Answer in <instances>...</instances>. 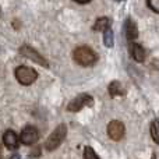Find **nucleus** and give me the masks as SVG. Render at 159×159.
<instances>
[{
    "label": "nucleus",
    "mask_w": 159,
    "mask_h": 159,
    "mask_svg": "<svg viewBox=\"0 0 159 159\" xmlns=\"http://www.w3.org/2000/svg\"><path fill=\"white\" fill-rule=\"evenodd\" d=\"M0 159H3V158H2V157H0Z\"/></svg>",
    "instance_id": "412c9836"
},
{
    "label": "nucleus",
    "mask_w": 159,
    "mask_h": 159,
    "mask_svg": "<svg viewBox=\"0 0 159 159\" xmlns=\"http://www.w3.org/2000/svg\"><path fill=\"white\" fill-rule=\"evenodd\" d=\"M16 78L18 80L20 84L22 85H31L36 78H38V73L34 69L27 66H20L16 69Z\"/></svg>",
    "instance_id": "7ed1b4c3"
},
{
    "label": "nucleus",
    "mask_w": 159,
    "mask_h": 159,
    "mask_svg": "<svg viewBox=\"0 0 159 159\" xmlns=\"http://www.w3.org/2000/svg\"><path fill=\"white\" fill-rule=\"evenodd\" d=\"M66 134H67L66 124H59V126L53 130L52 134L48 137L46 143H45V148H46L48 151H55V149L59 148V147H60V144L63 143Z\"/></svg>",
    "instance_id": "f257e3e1"
},
{
    "label": "nucleus",
    "mask_w": 159,
    "mask_h": 159,
    "mask_svg": "<svg viewBox=\"0 0 159 159\" xmlns=\"http://www.w3.org/2000/svg\"><path fill=\"white\" fill-rule=\"evenodd\" d=\"M84 159H99V157L95 154V151H93L91 147H85V149H84Z\"/></svg>",
    "instance_id": "4468645a"
},
{
    "label": "nucleus",
    "mask_w": 159,
    "mask_h": 159,
    "mask_svg": "<svg viewBox=\"0 0 159 159\" xmlns=\"http://www.w3.org/2000/svg\"><path fill=\"white\" fill-rule=\"evenodd\" d=\"M73 59L80 66H92L96 61V55L88 46H80L73 52Z\"/></svg>",
    "instance_id": "f03ea898"
},
{
    "label": "nucleus",
    "mask_w": 159,
    "mask_h": 159,
    "mask_svg": "<svg viewBox=\"0 0 159 159\" xmlns=\"http://www.w3.org/2000/svg\"><path fill=\"white\" fill-rule=\"evenodd\" d=\"M3 143H4V145L7 147L8 149L18 148V137H17V134L14 131H11V130H7V131L4 133V135H3Z\"/></svg>",
    "instance_id": "6e6552de"
},
{
    "label": "nucleus",
    "mask_w": 159,
    "mask_h": 159,
    "mask_svg": "<svg viewBox=\"0 0 159 159\" xmlns=\"http://www.w3.org/2000/svg\"><path fill=\"white\" fill-rule=\"evenodd\" d=\"M38 138H39L38 130L32 126H27L21 131V135H20L21 143L25 144V145H32V144H35L36 141H38Z\"/></svg>",
    "instance_id": "423d86ee"
},
{
    "label": "nucleus",
    "mask_w": 159,
    "mask_h": 159,
    "mask_svg": "<svg viewBox=\"0 0 159 159\" xmlns=\"http://www.w3.org/2000/svg\"><path fill=\"white\" fill-rule=\"evenodd\" d=\"M147 4L151 10H154L155 13L159 14V0H147Z\"/></svg>",
    "instance_id": "dca6fc26"
},
{
    "label": "nucleus",
    "mask_w": 159,
    "mask_h": 159,
    "mask_svg": "<svg viewBox=\"0 0 159 159\" xmlns=\"http://www.w3.org/2000/svg\"><path fill=\"white\" fill-rule=\"evenodd\" d=\"M116 2H121V0H116Z\"/></svg>",
    "instance_id": "aec40b11"
},
{
    "label": "nucleus",
    "mask_w": 159,
    "mask_h": 159,
    "mask_svg": "<svg viewBox=\"0 0 159 159\" xmlns=\"http://www.w3.org/2000/svg\"><path fill=\"white\" fill-rule=\"evenodd\" d=\"M151 135H152V140H154L157 144H159V127H158L157 123L151 124Z\"/></svg>",
    "instance_id": "2eb2a0df"
},
{
    "label": "nucleus",
    "mask_w": 159,
    "mask_h": 159,
    "mask_svg": "<svg viewBox=\"0 0 159 159\" xmlns=\"http://www.w3.org/2000/svg\"><path fill=\"white\" fill-rule=\"evenodd\" d=\"M38 154H39V148H35V149H34V152H32V155H34V157H36Z\"/></svg>",
    "instance_id": "f3484780"
},
{
    "label": "nucleus",
    "mask_w": 159,
    "mask_h": 159,
    "mask_svg": "<svg viewBox=\"0 0 159 159\" xmlns=\"http://www.w3.org/2000/svg\"><path fill=\"white\" fill-rule=\"evenodd\" d=\"M107 134H109V137L115 141L121 140L124 135V124L119 120L110 121L109 126H107Z\"/></svg>",
    "instance_id": "0eeeda50"
},
{
    "label": "nucleus",
    "mask_w": 159,
    "mask_h": 159,
    "mask_svg": "<svg viewBox=\"0 0 159 159\" xmlns=\"http://www.w3.org/2000/svg\"><path fill=\"white\" fill-rule=\"evenodd\" d=\"M124 30H126V36L129 41H134L137 39L138 36V30H137V25L133 20H126V24H124Z\"/></svg>",
    "instance_id": "1a4fd4ad"
},
{
    "label": "nucleus",
    "mask_w": 159,
    "mask_h": 159,
    "mask_svg": "<svg viewBox=\"0 0 159 159\" xmlns=\"http://www.w3.org/2000/svg\"><path fill=\"white\" fill-rule=\"evenodd\" d=\"M74 2H77V3H81V4H84V3H88L89 0H74Z\"/></svg>",
    "instance_id": "a211bd4d"
},
{
    "label": "nucleus",
    "mask_w": 159,
    "mask_h": 159,
    "mask_svg": "<svg viewBox=\"0 0 159 159\" xmlns=\"http://www.w3.org/2000/svg\"><path fill=\"white\" fill-rule=\"evenodd\" d=\"M20 53H21L24 57L30 59V60L35 61V63L41 64V66H43V67H48V66H49V64H48V61H46V59L42 57V56L39 55V53L36 52L34 48H31V46H27V45L21 46V49H20Z\"/></svg>",
    "instance_id": "39448f33"
},
{
    "label": "nucleus",
    "mask_w": 159,
    "mask_h": 159,
    "mask_svg": "<svg viewBox=\"0 0 159 159\" xmlns=\"http://www.w3.org/2000/svg\"><path fill=\"white\" fill-rule=\"evenodd\" d=\"M103 43L105 46L107 48H112L113 46V31L110 30V28H106V30L103 31Z\"/></svg>",
    "instance_id": "ddd939ff"
},
{
    "label": "nucleus",
    "mask_w": 159,
    "mask_h": 159,
    "mask_svg": "<svg viewBox=\"0 0 159 159\" xmlns=\"http://www.w3.org/2000/svg\"><path fill=\"white\" fill-rule=\"evenodd\" d=\"M130 50H131V56L135 61H144V59H145V50L143 49L141 45L133 43L130 46Z\"/></svg>",
    "instance_id": "9b49d317"
},
{
    "label": "nucleus",
    "mask_w": 159,
    "mask_h": 159,
    "mask_svg": "<svg viewBox=\"0 0 159 159\" xmlns=\"http://www.w3.org/2000/svg\"><path fill=\"white\" fill-rule=\"evenodd\" d=\"M93 105V99L91 98V95L88 93H80L77 98H74L67 106L69 112H78L81 110L84 106H92Z\"/></svg>",
    "instance_id": "20e7f679"
},
{
    "label": "nucleus",
    "mask_w": 159,
    "mask_h": 159,
    "mask_svg": "<svg viewBox=\"0 0 159 159\" xmlns=\"http://www.w3.org/2000/svg\"><path fill=\"white\" fill-rule=\"evenodd\" d=\"M10 159H20V155H18V154H16V155H13V157H11Z\"/></svg>",
    "instance_id": "6ab92c4d"
},
{
    "label": "nucleus",
    "mask_w": 159,
    "mask_h": 159,
    "mask_svg": "<svg viewBox=\"0 0 159 159\" xmlns=\"http://www.w3.org/2000/svg\"><path fill=\"white\" fill-rule=\"evenodd\" d=\"M109 24H110V20L107 18V17H99V18L95 21V24H93V30L95 31H105L106 28H109Z\"/></svg>",
    "instance_id": "f8f14e48"
},
{
    "label": "nucleus",
    "mask_w": 159,
    "mask_h": 159,
    "mask_svg": "<svg viewBox=\"0 0 159 159\" xmlns=\"http://www.w3.org/2000/svg\"><path fill=\"white\" fill-rule=\"evenodd\" d=\"M109 93L110 96H123L124 93H126V89H124L123 84L119 81H112L109 84Z\"/></svg>",
    "instance_id": "9d476101"
}]
</instances>
